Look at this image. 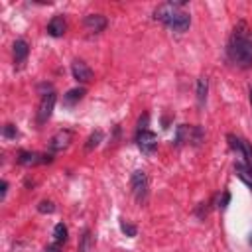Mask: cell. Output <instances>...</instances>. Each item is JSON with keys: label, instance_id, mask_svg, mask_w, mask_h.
Segmentation results:
<instances>
[{"label": "cell", "instance_id": "1", "mask_svg": "<svg viewBox=\"0 0 252 252\" xmlns=\"http://www.w3.org/2000/svg\"><path fill=\"white\" fill-rule=\"evenodd\" d=\"M228 57L238 67L246 69L252 65V33L244 22H240L228 39Z\"/></svg>", "mask_w": 252, "mask_h": 252}, {"label": "cell", "instance_id": "2", "mask_svg": "<svg viewBox=\"0 0 252 252\" xmlns=\"http://www.w3.org/2000/svg\"><path fill=\"white\" fill-rule=\"evenodd\" d=\"M183 4L185 2H165V4H161V6L156 8L154 18L159 20V22H163L173 32H185L189 28V24H191V18H189L187 12L181 10Z\"/></svg>", "mask_w": 252, "mask_h": 252}, {"label": "cell", "instance_id": "3", "mask_svg": "<svg viewBox=\"0 0 252 252\" xmlns=\"http://www.w3.org/2000/svg\"><path fill=\"white\" fill-rule=\"evenodd\" d=\"M55 100H57V96H55L53 91L43 93V96H41V100H39V106H37V116H35V122H37L39 126L49 120V116H51V112H53V106H55Z\"/></svg>", "mask_w": 252, "mask_h": 252}, {"label": "cell", "instance_id": "4", "mask_svg": "<svg viewBox=\"0 0 252 252\" xmlns=\"http://www.w3.org/2000/svg\"><path fill=\"white\" fill-rule=\"evenodd\" d=\"M130 187H132L134 197H136L140 203L146 201V197H148V177H146V173H144L142 169H138V171L132 173V177H130Z\"/></svg>", "mask_w": 252, "mask_h": 252}, {"label": "cell", "instance_id": "5", "mask_svg": "<svg viewBox=\"0 0 252 252\" xmlns=\"http://www.w3.org/2000/svg\"><path fill=\"white\" fill-rule=\"evenodd\" d=\"M136 142H138V148L144 152V154H154L156 148H158V136L150 130H142L136 134Z\"/></svg>", "mask_w": 252, "mask_h": 252}, {"label": "cell", "instance_id": "6", "mask_svg": "<svg viewBox=\"0 0 252 252\" xmlns=\"http://www.w3.org/2000/svg\"><path fill=\"white\" fill-rule=\"evenodd\" d=\"M51 159H53L51 154H37V152H26V150L18 154V163L22 165H39V163H49Z\"/></svg>", "mask_w": 252, "mask_h": 252}, {"label": "cell", "instance_id": "7", "mask_svg": "<svg viewBox=\"0 0 252 252\" xmlns=\"http://www.w3.org/2000/svg\"><path fill=\"white\" fill-rule=\"evenodd\" d=\"M71 73H73V79L79 83H89L93 79V69L85 61H79V59L71 63Z\"/></svg>", "mask_w": 252, "mask_h": 252}, {"label": "cell", "instance_id": "8", "mask_svg": "<svg viewBox=\"0 0 252 252\" xmlns=\"http://www.w3.org/2000/svg\"><path fill=\"white\" fill-rule=\"evenodd\" d=\"M228 140H230V146H232L236 152H240V154L244 156L246 167L252 169V146H250L246 140H240V138H236V136H232V134H228Z\"/></svg>", "mask_w": 252, "mask_h": 252}, {"label": "cell", "instance_id": "9", "mask_svg": "<svg viewBox=\"0 0 252 252\" xmlns=\"http://www.w3.org/2000/svg\"><path fill=\"white\" fill-rule=\"evenodd\" d=\"M83 26H85L87 32L98 33V32H102V30L106 28V18H104L102 14H89V16H85Z\"/></svg>", "mask_w": 252, "mask_h": 252}, {"label": "cell", "instance_id": "10", "mask_svg": "<svg viewBox=\"0 0 252 252\" xmlns=\"http://www.w3.org/2000/svg\"><path fill=\"white\" fill-rule=\"evenodd\" d=\"M71 140H73V132H71V130H59V132L49 140V148H51L53 152H61V150H65V148L71 144Z\"/></svg>", "mask_w": 252, "mask_h": 252}, {"label": "cell", "instance_id": "11", "mask_svg": "<svg viewBox=\"0 0 252 252\" xmlns=\"http://www.w3.org/2000/svg\"><path fill=\"white\" fill-rule=\"evenodd\" d=\"M65 30H67V22H65L63 16H55V18H51V22L47 24V33L53 35V37H61V35L65 33Z\"/></svg>", "mask_w": 252, "mask_h": 252}, {"label": "cell", "instance_id": "12", "mask_svg": "<svg viewBox=\"0 0 252 252\" xmlns=\"http://www.w3.org/2000/svg\"><path fill=\"white\" fill-rule=\"evenodd\" d=\"M83 96H85V87H75V89L67 91V94H63V104L65 106H75Z\"/></svg>", "mask_w": 252, "mask_h": 252}, {"label": "cell", "instance_id": "13", "mask_svg": "<svg viewBox=\"0 0 252 252\" xmlns=\"http://www.w3.org/2000/svg\"><path fill=\"white\" fill-rule=\"evenodd\" d=\"M30 53V45L26 39H16L14 41V61L16 63H22Z\"/></svg>", "mask_w": 252, "mask_h": 252}, {"label": "cell", "instance_id": "14", "mask_svg": "<svg viewBox=\"0 0 252 252\" xmlns=\"http://www.w3.org/2000/svg\"><path fill=\"white\" fill-rule=\"evenodd\" d=\"M207 91H209V81H207V77L203 75V77L197 79V102H199V106L205 104V100H207Z\"/></svg>", "mask_w": 252, "mask_h": 252}, {"label": "cell", "instance_id": "15", "mask_svg": "<svg viewBox=\"0 0 252 252\" xmlns=\"http://www.w3.org/2000/svg\"><path fill=\"white\" fill-rule=\"evenodd\" d=\"M234 173H236V177H240L244 183H248V185L252 187V169H248V167L242 165V163H236V165H234Z\"/></svg>", "mask_w": 252, "mask_h": 252}, {"label": "cell", "instance_id": "16", "mask_svg": "<svg viewBox=\"0 0 252 252\" xmlns=\"http://www.w3.org/2000/svg\"><path fill=\"white\" fill-rule=\"evenodd\" d=\"M65 240H67V226L63 222H57L55 228H53V242L61 246Z\"/></svg>", "mask_w": 252, "mask_h": 252}, {"label": "cell", "instance_id": "17", "mask_svg": "<svg viewBox=\"0 0 252 252\" xmlns=\"http://www.w3.org/2000/svg\"><path fill=\"white\" fill-rule=\"evenodd\" d=\"M100 140H102V130H94V132L89 136V140H87V144H85V150L91 152L93 148H96V146L100 144Z\"/></svg>", "mask_w": 252, "mask_h": 252}, {"label": "cell", "instance_id": "18", "mask_svg": "<svg viewBox=\"0 0 252 252\" xmlns=\"http://www.w3.org/2000/svg\"><path fill=\"white\" fill-rule=\"evenodd\" d=\"M91 248H93V236H91V230H85L79 242V252H91Z\"/></svg>", "mask_w": 252, "mask_h": 252}, {"label": "cell", "instance_id": "19", "mask_svg": "<svg viewBox=\"0 0 252 252\" xmlns=\"http://www.w3.org/2000/svg\"><path fill=\"white\" fill-rule=\"evenodd\" d=\"M120 228H122V232L128 234V236H136V232H138V228H136L134 224L126 222V220H120Z\"/></svg>", "mask_w": 252, "mask_h": 252}, {"label": "cell", "instance_id": "20", "mask_svg": "<svg viewBox=\"0 0 252 252\" xmlns=\"http://www.w3.org/2000/svg\"><path fill=\"white\" fill-rule=\"evenodd\" d=\"M37 211H39V213H53V211H55V205H53L51 201H41V203L37 205Z\"/></svg>", "mask_w": 252, "mask_h": 252}, {"label": "cell", "instance_id": "21", "mask_svg": "<svg viewBox=\"0 0 252 252\" xmlns=\"http://www.w3.org/2000/svg\"><path fill=\"white\" fill-rule=\"evenodd\" d=\"M2 134H4V138H16V136H18V128H16L14 124H6Z\"/></svg>", "mask_w": 252, "mask_h": 252}, {"label": "cell", "instance_id": "22", "mask_svg": "<svg viewBox=\"0 0 252 252\" xmlns=\"http://www.w3.org/2000/svg\"><path fill=\"white\" fill-rule=\"evenodd\" d=\"M59 248H61L59 244H55V242H51V244H49V246L45 248V252H59Z\"/></svg>", "mask_w": 252, "mask_h": 252}, {"label": "cell", "instance_id": "23", "mask_svg": "<svg viewBox=\"0 0 252 252\" xmlns=\"http://www.w3.org/2000/svg\"><path fill=\"white\" fill-rule=\"evenodd\" d=\"M6 191H8V183H6V181H2V199L6 197Z\"/></svg>", "mask_w": 252, "mask_h": 252}, {"label": "cell", "instance_id": "24", "mask_svg": "<svg viewBox=\"0 0 252 252\" xmlns=\"http://www.w3.org/2000/svg\"><path fill=\"white\" fill-rule=\"evenodd\" d=\"M248 96H250V104H252V85L248 87Z\"/></svg>", "mask_w": 252, "mask_h": 252}]
</instances>
